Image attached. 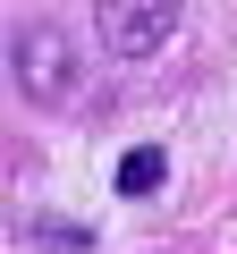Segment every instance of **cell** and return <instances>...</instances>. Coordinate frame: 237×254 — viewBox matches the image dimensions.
Segmentation results:
<instances>
[{
    "instance_id": "6da1fadb",
    "label": "cell",
    "mask_w": 237,
    "mask_h": 254,
    "mask_svg": "<svg viewBox=\"0 0 237 254\" xmlns=\"http://www.w3.org/2000/svg\"><path fill=\"white\" fill-rule=\"evenodd\" d=\"M9 85H17V102L59 110V102L76 93V43H68V26L26 17V26L9 34Z\"/></svg>"
},
{
    "instance_id": "7a4b0ae2",
    "label": "cell",
    "mask_w": 237,
    "mask_h": 254,
    "mask_svg": "<svg viewBox=\"0 0 237 254\" xmlns=\"http://www.w3.org/2000/svg\"><path fill=\"white\" fill-rule=\"evenodd\" d=\"M186 17V0H93V34L110 60H153Z\"/></svg>"
},
{
    "instance_id": "3957f363",
    "label": "cell",
    "mask_w": 237,
    "mask_h": 254,
    "mask_svg": "<svg viewBox=\"0 0 237 254\" xmlns=\"http://www.w3.org/2000/svg\"><path fill=\"white\" fill-rule=\"evenodd\" d=\"M161 178H170V153L161 144H136L127 161H118V195H153Z\"/></svg>"
}]
</instances>
